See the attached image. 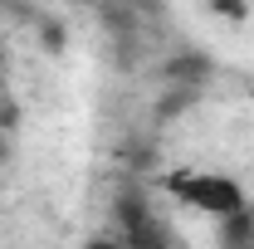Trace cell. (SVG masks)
I'll use <instances>...</instances> for the list:
<instances>
[{
  "label": "cell",
  "instance_id": "6da1fadb",
  "mask_svg": "<svg viewBox=\"0 0 254 249\" xmlns=\"http://www.w3.org/2000/svg\"><path fill=\"white\" fill-rule=\"evenodd\" d=\"M166 195H176L181 205L190 210H205L215 220H235V215H250V195L235 176L225 171H171L166 176Z\"/></svg>",
  "mask_w": 254,
  "mask_h": 249
},
{
  "label": "cell",
  "instance_id": "7a4b0ae2",
  "mask_svg": "<svg viewBox=\"0 0 254 249\" xmlns=\"http://www.w3.org/2000/svg\"><path fill=\"white\" fill-rule=\"evenodd\" d=\"M210 54H176V59H166V83H186V88H195V83H205L210 78Z\"/></svg>",
  "mask_w": 254,
  "mask_h": 249
},
{
  "label": "cell",
  "instance_id": "3957f363",
  "mask_svg": "<svg viewBox=\"0 0 254 249\" xmlns=\"http://www.w3.org/2000/svg\"><path fill=\"white\" fill-rule=\"evenodd\" d=\"M83 249H127V245H123V240H113V235H93Z\"/></svg>",
  "mask_w": 254,
  "mask_h": 249
},
{
  "label": "cell",
  "instance_id": "277c9868",
  "mask_svg": "<svg viewBox=\"0 0 254 249\" xmlns=\"http://www.w3.org/2000/svg\"><path fill=\"white\" fill-rule=\"evenodd\" d=\"M5 156H10V147H5V137H0V161H5Z\"/></svg>",
  "mask_w": 254,
  "mask_h": 249
}]
</instances>
